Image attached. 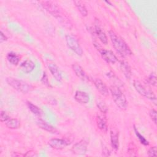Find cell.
Masks as SVG:
<instances>
[{
    "mask_svg": "<svg viewBox=\"0 0 157 157\" xmlns=\"http://www.w3.org/2000/svg\"><path fill=\"white\" fill-rule=\"evenodd\" d=\"M109 36L113 48L119 55L123 57H126L132 54L131 50L127 44L114 31L110 30L109 31Z\"/></svg>",
    "mask_w": 157,
    "mask_h": 157,
    "instance_id": "1",
    "label": "cell"
},
{
    "mask_svg": "<svg viewBox=\"0 0 157 157\" xmlns=\"http://www.w3.org/2000/svg\"><path fill=\"white\" fill-rule=\"evenodd\" d=\"M110 91L112 99L117 106L121 110H125L127 107L128 103L124 94L120 88L115 85H112L110 87Z\"/></svg>",
    "mask_w": 157,
    "mask_h": 157,
    "instance_id": "2",
    "label": "cell"
},
{
    "mask_svg": "<svg viewBox=\"0 0 157 157\" xmlns=\"http://www.w3.org/2000/svg\"><path fill=\"white\" fill-rule=\"evenodd\" d=\"M6 82L13 89L23 94L28 93L29 91H30L31 89V86L30 85L21 80H18L14 78L8 77L6 78Z\"/></svg>",
    "mask_w": 157,
    "mask_h": 157,
    "instance_id": "3",
    "label": "cell"
},
{
    "mask_svg": "<svg viewBox=\"0 0 157 157\" xmlns=\"http://www.w3.org/2000/svg\"><path fill=\"white\" fill-rule=\"evenodd\" d=\"M133 86L135 90L142 96L151 101H156V98L154 93L150 89L147 88L139 80H134L133 81Z\"/></svg>",
    "mask_w": 157,
    "mask_h": 157,
    "instance_id": "4",
    "label": "cell"
},
{
    "mask_svg": "<svg viewBox=\"0 0 157 157\" xmlns=\"http://www.w3.org/2000/svg\"><path fill=\"white\" fill-rule=\"evenodd\" d=\"M65 39L67 47L78 56H81L83 55V50L78 40L74 37L70 35H66Z\"/></svg>",
    "mask_w": 157,
    "mask_h": 157,
    "instance_id": "5",
    "label": "cell"
},
{
    "mask_svg": "<svg viewBox=\"0 0 157 157\" xmlns=\"http://www.w3.org/2000/svg\"><path fill=\"white\" fill-rule=\"evenodd\" d=\"M42 6L47 12L55 17L58 18H61V15L60 9L56 4L50 1H43L42 2Z\"/></svg>",
    "mask_w": 157,
    "mask_h": 157,
    "instance_id": "6",
    "label": "cell"
},
{
    "mask_svg": "<svg viewBox=\"0 0 157 157\" xmlns=\"http://www.w3.org/2000/svg\"><path fill=\"white\" fill-rule=\"evenodd\" d=\"M88 142L86 140L82 139L75 144L71 149L72 153L77 155H83L87 151Z\"/></svg>",
    "mask_w": 157,
    "mask_h": 157,
    "instance_id": "7",
    "label": "cell"
},
{
    "mask_svg": "<svg viewBox=\"0 0 157 157\" xmlns=\"http://www.w3.org/2000/svg\"><path fill=\"white\" fill-rule=\"evenodd\" d=\"M98 50H99L103 59L107 63L114 64L118 61L117 56L112 52L104 48H98Z\"/></svg>",
    "mask_w": 157,
    "mask_h": 157,
    "instance_id": "8",
    "label": "cell"
},
{
    "mask_svg": "<svg viewBox=\"0 0 157 157\" xmlns=\"http://www.w3.org/2000/svg\"><path fill=\"white\" fill-rule=\"evenodd\" d=\"M93 82L97 89V90L103 96H107L109 94V91L106 86V85L104 83L103 81H102L99 78H93Z\"/></svg>",
    "mask_w": 157,
    "mask_h": 157,
    "instance_id": "9",
    "label": "cell"
},
{
    "mask_svg": "<svg viewBox=\"0 0 157 157\" xmlns=\"http://www.w3.org/2000/svg\"><path fill=\"white\" fill-rule=\"evenodd\" d=\"M48 144L52 148L56 150H61L66 148L69 144L66 140L64 139L55 138L50 139L48 141Z\"/></svg>",
    "mask_w": 157,
    "mask_h": 157,
    "instance_id": "10",
    "label": "cell"
},
{
    "mask_svg": "<svg viewBox=\"0 0 157 157\" xmlns=\"http://www.w3.org/2000/svg\"><path fill=\"white\" fill-rule=\"evenodd\" d=\"M72 70L74 71L75 75L82 81L88 82L89 81V77L84 71L83 68L77 64H74L72 66Z\"/></svg>",
    "mask_w": 157,
    "mask_h": 157,
    "instance_id": "11",
    "label": "cell"
},
{
    "mask_svg": "<svg viewBox=\"0 0 157 157\" xmlns=\"http://www.w3.org/2000/svg\"><path fill=\"white\" fill-rule=\"evenodd\" d=\"M94 31L97 36L98 37L99 39L101 40V42L103 44H107V37L106 34H105L104 31L101 28V26L98 23V21L96 20L95 26H94Z\"/></svg>",
    "mask_w": 157,
    "mask_h": 157,
    "instance_id": "12",
    "label": "cell"
},
{
    "mask_svg": "<svg viewBox=\"0 0 157 157\" xmlns=\"http://www.w3.org/2000/svg\"><path fill=\"white\" fill-rule=\"evenodd\" d=\"M75 100L80 104H87L90 101V96L85 91H77L74 95Z\"/></svg>",
    "mask_w": 157,
    "mask_h": 157,
    "instance_id": "13",
    "label": "cell"
},
{
    "mask_svg": "<svg viewBox=\"0 0 157 157\" xmlns=\"http://www.w3.org/2000/svg\"><path fill=\"white\" fill-rule=\"evenodd\" d=\"M36 123L38 126L40 128L42 129L43 130H45L48 132L53 133V134H56L58 132V130L55 127H53V126L48 124L45 121L42 119H38Z\"/></svg>",
    "mask_w": 157,
    "mask_h": 157,
    "instance_id": "14",
    "label": "cell"
},
{
    "mask_svg": "<svg viewBox=\"0 0 157 157\" xmlns=\"http://www.w3.org/2000/svg\"><path fill=\"white\" fill-rule=\"evenodd\" d=\"M48 67L50 73L52 74V76L55 78V80L59 82H61L62 75L59 69V67L53 63H49L48 65Z\"/></svg>",
    "mask_w": 157,
    "mask_h": 157,
    "instance_id": "15",
    "label": "cell"
},
{
    "mask_svg": "<svg viewBox=\"0 0 157 157\" xmlns=\"http://www.w3.org/2000/svg\"><path fill=\"white\" fill-rule=\"evenodd\" d=\"M35 67L34 63L29 59H27L22 62L20 65V69L25 73L31 72Z\"/></svg>",
    "mask_w": 157,
    "mask_h": 157,
    "instance_id": "16",
    "label": "cell"
},
{
    "mask_svg": "<svg viewBox=\"0 0 157 157\" xmlns=\"http://www.w3.org/2000/svg\"><path fill=\"white\" fill-rule=\"evenodd\" d=\"M110 142L113 149L118 150L119 148V135L118 133L115 131H110Z\"/></svg>",
    "mask_w": 157,
    "mask_h": 157,
    "instance_id": "17",
    "label": "cell"
},
{
    "mask_svg": "<svg viewBox=\"0 0 157 157\" xmlns=\"http://www.w3.org/2000/svg\"><path fill=\"white\" fill-rule=\"evenodd\" d=\"M97 126L100 130L102 132H106L107 131V126L106 123V120L104 117H102L100 115H98L96 118Z\"/></svg>",
    "mask_w": 157,
    "mask_h": 157,
    "instance_id": "18",
    "label": "cell"
},
{
    "mask_svg": "<svg viewBox=\"0 0 157 157\" xmlns=\"http://www.w3.org/2000/svg\"><path fill=\"white\" fill-rule=\"evenodd\" d=\"M120 69L121 72L123 73L124 75L128 79L130 78L131 76V71L130 69V67L128 64L127 63L121 61H120Z\"/></svg>",
    "mask_w": 157,
    "mask_h": 157,
    "instance_id": "19",
    "label": "cell"
},
{
    "mask_svg": "<svg viewBox=\"0 0 157 157\" xmlns=\"http://www.w3.org/2000/svg\"><path fill=\"white\" fill-rule=\"evenodd\" d=\"M74 3L75 4V7L81 13L83 17H86L88 15V11L84 4L80 1H74Z\"/></svg>",
    "mask_w": 157,
    "mask_h": 157,
    "instance_id": "20",
    "label": "cell"
},
{
    "mask_svg": "<svg viewBox=\"0 0 157 157\" xmlns=\"http://www.w3.org/2000/svg\"><path fill=\"white\" fill-rule=\"evenodd\" d=\"M7 59L8 61L13 65H17L20 61L19 56L13 52H9L7 55Z\"/></svg>",
    "mask_w": 157,
    "mask_h": 157,
    "instance_id": "21",
    "label": "cell"
},
{
    "mask_svg": "<svg viewBox=\"0 0 157 157\" xmlns=\"http://www.w3.org/2000/svg\"><path fill=\"white\" fill-rule=\"evenodd\" d=\"M26 104L28 109L30 110V111L33 113H34V115L38 117H40L42 115V110L37 106H36V105H34V104L29 101L27 102Z\"/></svg>",
    "mask_w": 157,
    "mask_h": 157,
    "instance_id": "22",
    "label": "cell"
},
{
    "mask_svg": "<svg viewBox=\"0 0 157 157\" xmlns=\"http://www.w3.org/2000/svg\"><path fill=\"white\" fill-rule=\"evenodd\" d=\"M6 126L9 129H17L20 127V123L16 118H11L6 121Z\"/></svg>",
    "mask_w": 157,
    "mask_h": 157,
    "instance_id": "23",
    "label": "cell"
},
{
    "mask_svg": "<svg viewBox=\"0 0 157 157\" xmlns=\"http://www.w3.org/2000/svg\"><path fill=\"white\" fill-rule=\"evenodd\" d=\"M134 132H135V134L136 135V136L137 137L138 139L139 140L140 142L143 144L144 145H149V142L138 131L137 129L136 128V127L135 126H134Z\"/></svg>",
    "mask_w": 157,
    "mask_h": 157,
    "instance_id": "24",
    "label": "cell"
},
{
    "mask_svg": "<svg viewBox=\"0 0 157 157\" xmlns=\"http://www.w3.org/2000/svg\"><path fill=\"white\" fill-rule=\"evenodd\" d=\"M96 105H97V107H98V109H99V110L102 113H107L108 108H107L106 104H105V102L103 101L99 100L98 101H97Z\"/></svg>",
    "mask_w": 157,
    "mask_h": 157,
    "instance_id": "25",
    "label": "cell"
},
{
    "mask_svg": "<svg viewBox=\"0 0 157 157\" xmlns=\"http://www.w3.org/2000/svg\"><path fill=\"white\" fill-rule=\"evenodd\" d=\"M107 76H109L110 79H111L112 82L115 83V85H114L115 86L119 87L120 85H122V82H121V80H119L118 78H117V76L115 74H113V73L109 72L107 73Z\"/></svg>",
    "mask_w": 157,
    "mask_h": 157,
    "instance_id": "26",
    "label": "cell"
},
{
    "mask_svg": "<svg viewBox=\"0 0 157 157\" xmlns=\"http://www.w3.org/2000/svg\"><path fill=\"white\" fill-rule=\"evenodd\" d=\"M147 82L148 84L156 86L157 85V80H156V76L155 73H151L147 78Z\"/></svg>",
    "mask_w": 157,
    "mask_h": 157,
    "instance_id": "27",
    "label": "cell"
},
{
    "mask_svg": "<svg viewBox=\"0 0 157 157\" xmlns=\"http://www.w3.org/2000/svg\"><path fill=\"white\" fill-rule=\"evenodd\" d=\"M10 119L9 116L4 111H1L0 113V120L1 122H6Z\"/></svg>",
    "mask_w": 157,
    "mask_h": 157,
    "instance_id": "28",
    "label": "cell"
},
{
    "mask_svg": "<svg viewBox=\"0 0 157 157\" xmlns=\"http://www.w3.org/2000/svg\"><path fill=\"white\" fill-rule=\"evenodd\" d=\"M149 115L152 120V121L154 122V123L156 124V110L152 109L150 110L149 112Z\"/></svg>",
    "mask_w": 157,
    "mask_h": 157,
    "instance_id": "29",
    "label": "cell"
},
{
    "mask_svg": "<svg viewBox=\"0 0 157 157\" xmlns=\"http://www.w3.org/2000/svg\"><path fill=\"white\" fill-rule=\"evenodd\" d=\"M148 156H156V147H151L148 150Z\"/></svg>",
    "mask_w": 157,
    "mask_h": 157,
    "instance_id": "30",
    "label": "cell"
},
{
    "mask_svg": "<svg viewBox=\"0 0 157 157\" xmlns=\"http://www.w3.org/2000/svg\"><path fill=\"white\" fill-rule=\"evenodd\" d=\"M7 40V36L2 33V31L0 32V42L2 43L3 42H5Z\"/></svg>",
    "mask_w": 157,
    "mask_h": 157,
    "instance_id": "31",
    "label": "cell"
},
{
    "mask_svg": "<svg viewBox=\"0 0 157 157\" xmlns=\"http://www.w3.org/2000/svg\"><path fill=\"white\" fill-rule=\"evenodd\" d=\"M42 81L44 83V84H45L47 85H49V83H48V81L47 76L45 72H44V74H43V76L42 77Z\"/></svg>",
    "mask_w": 157,
    "mask_h": 157,
    "instance_id": "32",
    "label": "cell"
},
{
    "mask_svg": "<svg viewBox=\"0 0 157 157\" xmlns=\"http://www.w3.org/2000/svg\"><path fill=\"white\" fill-rule=\"evenodd\" d=\"M110 151L109 150L106 148V147H104L102 148V155L103 156H110Z\"/></svg>",
    "mask_w": 157,
    "mask_h": 157,
    "instance_id": "33",
    "label": "cell"
}]
</instances>
